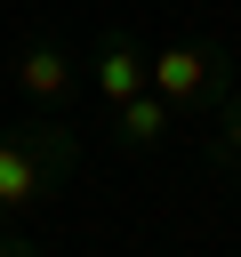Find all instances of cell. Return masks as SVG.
<instances>
[{
  "mask_svg": "<svg viewBox=\"0 0 241 257\" xmlns=\"http://www.w3.org/2000/svg\"><path fill=\"white\" fill-rule=\"evenodd\" d=\"M80 177V128H64L56 112L32 120H0V217H32L48 209L64 185Z\"/></svg>",
  "mask_w": 241,
  "mask_h": 257,
  "instance_id": "cell-1",
  "label": "cell"
},
{
  "mask_svg": "<svg viewBox=\"0 0 241 257\" xmlns=\"http://www.w3.org/2000/svg\"><path fill=\"white\" fill-rule=\"evenodd\" d=\"M145 88L153 96H169L177 104V120H209L241 80H233V48L225 40H161L153 56H145Z\"/></svg>",
  "mask_w": 241,
  "mask_h": 257,
  "instance_id": "cell-2",
  "label": "cell"
},
{
  "mask_svg": "<svg viewBox=\"0 0 241 257\" xmlns=\"http://www.w3.org/2000/svg\"><path fill=\"white\" fill-rule=\"evenodd\" d=\"M16 96H32L40 112H56V104H72L80 96V56L64 48V40H48V32H32L24 48H16Z\"/></svg>",
  "mask_w": 241,
  "mask_h": 257,
  "instance_id": "cell-3",
  "label": "cell"
},
{
  "mask_svg": "<svg viewBox=\"0 0 241 257\" xmlns=\"http://www.w3.org/2000/svg\"><path fill=\"white\" fill-rule=\"evenodd\" d=\"M80 80H88V96L112 112V104H129V96L145 88V48H137L129 32H104V40H96V56L80 64Z\"/></svg>",
  "mask_w": 241,
  "mask_h": 257,
  "instance_id": "cell-4",
  "label": "cell"
},
{
  "mask_svg": "<svg viewBox=\"0 0 241 257\" xmlns=\"http://www.w3.org/2000/svg\"><path fill=\"white\" fill-rule=\"evenodd\" d=\"M104 128H112V145H129V153H153V145H169L185 120H177V104H169V96L137 88L129 104H112V112H104Z\"/></svg>",
  "mask_w": 241,
  "mask_h": 257,
  "instance_id": "cell-5",
  "label": "cell"
},
{
  "mask_svg": "<svg viewBox=\"0 0 241 257\" xmlns=\"http://www.w3.org/2000/svg\"><path fill=\"white\" fill-rule=\"evenodd\" d=\"M201 153H209V169H217V177L241 193V88H233V96H225V104L201 120Z\"/></svg>",
  "mask_w": 241,
  "mask_h": 257,
  "instance_id": "cell-6",
  "label": "cell"
},
{
  "mask_svg": "<svg viewBox=\"0 0 241 257\" xmlns=\"http://www.w3.org/2000/svg\"><path fill=\"white\" fill-rule=\"evenodd\" d=\"M0 257H40V249H32L24 233H0Z\"/></svg>",
  "mask_w": 241,
  "mask_h": 257,
  "instance_id": "cell-7",
  "label": "cell"
},
{
  "mask_svg": "<svg viewBox=\"0 0 241 257\" xmlns=\"http://www.w3.org/2000/svg\"><path fill=\"white\" fill-rule=\"evenodd\" d=\"M0 112H8V96H0Z\"/></svg>",
  "mask_w": 241,
  "mask_h": 257,
  "instance_id": "cell-8",
  "label": "cell"
}]
</instances>
